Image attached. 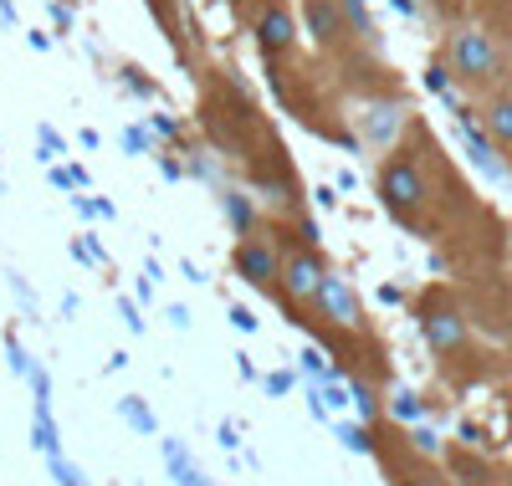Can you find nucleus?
Wrapping results in <instances>:
<instances>
[{"label": "nucleus", "mask_w": 512, "mask_h": 486, "mask_svg": "<svg viewBox=\"0 0 512 486\" xmlns=\"http://www.w3.org/2000/svg\"><path fill=\"white\" fill-rule=\"evenodd\" d=\"M47 471H52V481H57V486H93V481H88V471H82L77 461H67V456H52V461H47Z\"/></svg>", "instance_id": "aec40b11"}, {"label": "nucleus", "mask_w": 512, "mask_h": 486, "mask_svg": "<svg viewBox=\"0 0 512 486\" xmlns=\"http://www.w3.org/2000/svg\"><path fill=\"white\" fill-rule=\"evenodd\" d=\"M0 21H6V26H16V6H11V0H0Z\"/></svg>", "instance_id": "ea45409f"}, {"label": "nucleus", "mask_w": 512, "mask_h": 486, "mask_svg": "<svg viewBox=\"0 0 512 486\" xmlns=\"http://www.w3.org/2000/svg\"><path fill=\"white\" fill-rule=\"evenodd\" d=\"M26 41H31L36 52H47V47H52V36H47V31H26Z\"/></svg>", "instance_id": "4c0bfd02"}, {"label": "nucleus", "mask_w": 512, "mask_h": 486, "mask_svg": "<svg viewBox=\"0 0 512 486\" xmlns=\"http://www.w3.org/2000/svg\"><path fill=\"white\" fill-rule=\"evenodd\" d=\"M344 21H349V36L374 41V21H369V11H364V0H344Z\"/></svg>", "instance_id": "4be33fe9"}, {"label": "nucleus", "mask_w": 512, "mask_h": 486, "mask_svg": "<svg viewBox=\"0 0 512 486\" xmlns=\"http://www.w3.org/2000/svg\"><path fill=\"white\" fill-rule=\"evenodd\" d=\"M205 128H210V139H216L226 154H246V144L262 134V118H256V108L236 93V87H210Z\"/></svg>", "instance_id": "7ed1b4c3"}, {"label": "nucleus", "mask_w": 512, "mask_h": 486, "mask_svg": "<svg viewBox=\"0 0 512 486\" xmlns=\"http://www.w3.org/2000/svg\"><path fill=\"white\" fill-rule=\"evenodd\" d=\"M318 318L328 323V328H338V333H349V328H364V302H359V292L344 282V277H323V287H318Z\"/></svg>", "instance_id": "423d86ee"}, {"label": "nucleus", "mask_w": 512, "mask_h": 486, "mask_svg": "<svg viewBox=\"0 0 512 486\" xmlns=\"http://www.w3.org/2000/svg\"><path fill=\"white\" fill-rule=\"evenodd\" d=\"M446 72L472 93H497L512 77V57L492 26H456L446 41Z\"/></svg>", "instance_id": "f257e3e1"}, {"label": "nucleus", "mask_w": 512, "mask_h": 486, "mask_svg": "<svg viewBox=\"0 0 512 486\" xmlns=\"http://www.w3.org/2000/svg\"><path fill=\"white\" fill-rule=\"evenodd\" d=\"M410 446H415L420 456H441V440H436L431 430H425V425H415V430H410Z\"/></svg>", "instance_id": "b1692460"}, {"label": "nucleus", "mask_w": 512, "mask_h": 486, "mask_svg": "<svg viewBox=\"0 0 512 486\" xmlns=\"http://www.w3.org/2000/svg\"><path fill=\"white\" fill-rule=\"evenodd\" d=\"M405 486H456V481H446V476H441V471H431V466H415Z\"/></svg>", "instance_id": "a878e982"}, {"label": "nucleus", "mask_w": 512, "mask_h": 486, "mask_svg": "<svg viewBox=\"0 0 512 486\" xmlns=\"http://www.w3.org/2000/svg\"><path fill=\"white\" fill-rule=\"evenodd\" d=\"M236 369H241V379H262V374H256V364H251V353H236Z\"/></svg>", "instance_id": "e433bc0d"}, {"label": "nucleus", "mask_w": 512, "mask_h": 486, "mask_svg": "<svg viewBox=\"0 0 512 486\" xmlns=\"http://www.w3.org/2000/svg\"><path fill=\"white\" fill-rule=\"evenodd\" d=\"M497 486H502V476H497Z\"/></svg>", "instance_id": "37998d69"}, {"label": "nucleus", "mask_w": 512, "mask_h": 486, "mask_svg": "<svg viewBox=\"0 0 512 486\" xmlns=\"http://www.w3.org/2000/svg\"><path fill=\"white\" fill-rule=\"evenodd\" d=\"M323 277H328L323 256L297 246V251L282 261V277H277V287H282V297H287L292 307H303V302H318V287H323Z\"/></svg>", "instance_id": "39448f33"}, {"label": "nucleus", "mask_w": 512, "mask_h": 486, "mask_svg": "<svg viewBox=\"0 0 512 486\" xmlns=\"http://www.w3.org/2000/svg\"><path fill=\"white\" fill-rule=\"evenodd\" d=\"M333 430H338V446H344V451H354V456H374V451H379V446H374V435H369V425L338 420Z\"/></svg>", "instance_id": "dca6fc26"}, {"label": "nucleus", "mask_w": 512, "mask_h": 486, "mask_svg": "<svg viewBox=\"0 0 512 486\" xmlns=\"http://www.w3.org/2000/svg\"><path fill=\"white\" fill-rule=\"evenodd\" d=\"M118 420L128 425V430H139V435H154L159 425H154V410L139 400V394H123V400H118Z\"/></svg>", "instance_id": "2eb2a0df"}, {"label": "nucleus", "mask_w": 512, "mask_h": 486, "mask_svg": "<svg viewBox=\"0 0 512 486\" xmlns=\"http://www.w3.org/2000/svg\"><path fill=\"white\" fill-rule=\"evenodd\" d=\"M446 466H451V476H456L461 486H497V471H492L482 456H472V451H451Z\"/></svg>", "instance_id": "ddd939ff"}, {"label": "nucleus", "mask_w": 512, "mask_h": 486, "mask_svg": "<svg viewBox=\"0 0 512 486\" xmlns=\"http://www.w3.org/2000/svg\"><path fill=\"white\" fill-rule=\"evenodd\" d=\"M6 353H11V369H16L21 379H26V369H31V359H26V348H21V338H16V333L6 338Z\"/></svg>", "instance_id": "bb28decb"}, {"label": "nucleus", "mask_w": 512, "mask_h": 486, "mask_svg": "<svg viewBox=\"0 0 512 486\" xmlns=\"http://www.w3.org/2000/svg\"><path fill=\"white\" fill-rule=\"evenodd\" d=\"M420 415H425V405L415 400V394H410V389H400V394H395V400H390V420H395V425H415Z\"/></svg>", "instance_id": "412c9836"}, {"label": "nucleus", "mask_w": 512, "mask_h": 486, "mask_svg": "<svg viewBox=\"0 0 512 486\" xmlns=\"http://www.w3.org/2000/svg\"><path fill=\"white\" fill-rule=\"evenodd\" d=\"M123 144L134 149V154H144V149H149V128H128V134H123Z\"/></svg>", "instance_id": "72a5a7b5"}, {"label": "nucleus", "mask_w": 512, "mask_h": 486, "mask_svg": "<svg viewBox=\"0 0 512 486\" xmlns=\"http://www.w3.org/2000/svg\"><path fill=\"white\" fill-rule=\"evenodd\" d=\"M118 313H123V323H128V333H144V318H139V302H118Z\"/></svg>", "instance_id": "c85d7f7f"}, {"label": "nucleus", "mask_w": 512, "mask_h": 486, "mask_svg": "<svg viewBox=\"0 0 512 486\" xmlns=\"http://www.w3.org/2000/svg\"><path fill=\"white\" fill-rule=\"evenodd\" d=\"M159 451H164V471H169V481H175V486H216V481H210V476L190 461V446H185V440L169 435V440H159Z\"/></svg>", "instance_id": "f8f14e48"}, {"label": "nucleus", "mask_w": 512, "mask_h": 486, "mask_svg": "<svg viewBox=\"0 0 512 486\" xmlns=\"http://www.w3.org/2000/svg\"><path fill=\"white\" fill-rule=\"evenodd\" d=\"M149 11H159V26L169 31V41L180 36V26H175V0H149Z\"/></svg>", "instance_id": "393cba45"}, {"label": "nucleus", "mask_w": 512, "mask_h": 486, "mask_svg": "<svg viewBox=\"0 0 512 486\" xmlns=\"http://www.w3.org/2000/svg\"><path fill=\"white\" fill-rule=\"evenodd\" d=\"M297 241H303V251H318V226L313 220H297Z\"/></svg>", "instance_id": "2f4dec72"}, {"label": "nucleus", "mask_w": 512, "mask_h": 486, "mask_svg": "<svg viewBox=\"0 0 512 486\" xmlns=\"http://www.w3.org/2000/svg\"><path fill=\"white\" fill-rule=\"evenodd\" d=\"M31 446L41 451V456H62V430H57V420H52V410H31Z\"/></svg>", "instance_id": "4468645a"}, {"label": "nucleus", "mask_w": 512, "mask_h": 486, "mask_svg": "<svg viewBox=\"0 0 512 486\" xmlns=\"http://www.w3.org/2000/svg\"><path fill=\"white\" fill-rule=\"evenodd\" d=\"M303 21L323 52H344L349 47V21H344V0H303Z\"/></svg>", "instance_id": "0eeeda50"}, {"label": "nucleus", "mask_w": 512, "mask_h": 486, "mask_svg": "<svg viewBox=\"0 0 512 486\" xmlns=\"http://www.w3.org/2000/svg\"><path fill=\"white\" fill-rule=\"evenodd\" d=\"M303 374H308L313 384H333V379H338V369L328 364L323 348H303Z\"/></svg>", "instance_id": "6ab92c4d"}, {"label": "nucleus", "mask_w": 512, "mask_h": 486, "mask_svg": "<svg viewBox=\"0 0 512 486\" xmlns=\"http://www.w3.org/2000/svg\"><path fill=\"white\" fill-rule=\"evenodd\" d=\"M379 200L400 226H420L425 210H431L436 190H431V174H425L415 149H395L390 159L379 164Z\"/></svg>", "instance_id": "f03ea898"}, {"label": "nucleus", "mask_w": 512, "mask_h": 486, "mask_svg": "<svg viewBox=\"0 0 512 486\" xmlns=\"http://www.w3.org/2000/svg\"><path fill=\"white\" fill-rule=\"evenodd\" d=\"M149 128H154V134H164V139H175V134H180V123H175V118H164V113H149Z\"/></svg>", "instance_id": "7c9ffc66"}, {"label": "nucleus", "mask_w": 512, "mask_h": 486, "mask_svg": "<svg viewBox=\"0 0 512 486\" xmlns=\"http://www.w3.org/2000/svg\"><path fill=\"white\" fill-rule=\"evenodd\" d=\"M420 333H425V343H431L441 359H461L466 353V343H472V328H466V313L456 307V297L451 292H425V302H420Z\"/></svg>", "instance_id": "20e7f679"}, {"label": "nucleus", "mask_w": 512, "mask_h": 486, "mask_svg": "<svg viewBox=\"0 0 512 486\" xmlns=\"http://www.w3.org/2000/svg\"><path fill=\"white\" fill-rule=\"evenodd\" d=\"M364 139L369 144H390L400 128H405V103H390V98H374V103H364Z\"/></svg>", "instance_id": "9b49d317"}, {"label": "nucleus", "mask_w": 512, "mask_h": 486, "mask_svg": "<svg viewBox=\"0 0 512 486\" xmlns=\"http://www.w3.org/2000/svg\"><path fill=\"white\" fill-rule=\"evenodd\" d=\"M349 405L359 410V425L379 415V394H374V384H369V379H359V374L349 379Z\"/></svg>", "instance_id": "a211bd4d"}, {"label": "nucleus", "mask_w": 512, "mask_h": 486, "mask_svg": "<svg viewBox=\"0 0 512 486\" xmlns=\"http://www.w3.org/2000/svg\"><path fill=\"white\" fill-rule=\"evenodd\" d=\"M431 6H436V11H461L466 0H431Z\"/></svg>", "instance_id": "a19ab883"}, {"label": "nucleus", "mask_w": 512, "mask_h": 486, "mask_svg": "<svg viewBox=\"0 0 512 486\" xmlns=\"http://www.w3.org/2000/svg\"><path fill=\"white\" fill-rule=\"evenodd\" d=\"M216 440H221V451H236V446H241V435H236V425H231V420H221Z\"/></svg>", "instance_id": "473e14b6"}, {"label": "nucleus", "mask_w": 512, "mask_h": 486, "mask_svg": "<svg viewBox=\"0 0 512 486\" xmlns=\"http://www.w3.org/2000/svg\"><path fill=\"white\" fill-rule=\"evenodd\" d=\"M425 87H431V93H446V87H451V72H446V67L436 62L431 72H425Z\"/></svg>", "instance_id": "c756f323"}, {"label": "nucleus", "mask_w": 512, "mask_h": 486, "mask_svg": "<svg viewBox=\"0 0 512 486\" xmlns=\"http://www.w3.org/2000/svg\"><path fill=\"white\" fill-rule=\"evenodd\" d=\"M169 323H175V328L185 333V328H190V307H180V302H175V307H169Z\"/></svg>", "instance_id": "c9c22d12"}, {"label": "nucleus", "mask_w": 512, "mask_h": 486, "mask_svg": "<svg viewBox=\"0 0 512 486\" xmlns=\"http://www.w3.org/2000/svg\"><path fill=\"white\" fill-rule=\"evenodd\" d=\"M395 11H405V16H410V11H415V0H395Z\"/></svg>", "instance_id": "79ce46f5"}, {"label": "nucleus", "mask_w": 512, "mask_h": 486, "mask_svg": "<svg viewBox=\"0 0 512 486\" xmlns=\"http://www.w3.org/2000/svg\"><path fill=\"white\" fill-rule=\"evenodd\" d=\"M482 134H487L492 149H507L512 154V87L487 93V103H482Z\"/></svg>", "instance_id": "9d476101"}, {"label": "nucleus", "mask_w": 512, "mask_h": 486, "mask_svg": "<svg viewBox=\"0 0 512 486\" xmlns=\"http://www.w3.org/2000/svg\"><path fill=\"white\" fill-rule=\"evenodd\" d=\"M262 389H267V394H287V389H292V374H287V369H272V374H262Z\"/></svg>", "instance_id": "cd10ccee"}, {"label": "nucleus", "mask_w": 512, "mask_h": 486, "mask_svg": "<svg viewBox=\"0 0 512 486\" xmlns=\"http://www.w3.org/2000/svg\"><path fill=\"white\" fill-rule=\"evenodd\" d=\"M231 267H236V277H246L251 287H262V292H282L272 277H277V251L262 241V236H246L236 251H231Z\"/></svg>", "instance_id": "6e6552de"}, {"label": "nucleus", "mask_w": 512, "mask_h": 486, "mask_svg": "<svg viewBox=\"0 0 512 486\" xmlns=\"http://www.w3.org/2000/svg\"><path fill=\"white\" fill-rule=\"evenodd\" d=\"M221 205H226V215H231V226H236L241 236H251V226H256L251 195H241V190H226V195H221Z\"/></svg>", "instance_id": "f3484780"}, {"label": "nucleus", "mask_w": 512, "mask_h": 486, "mask_svg": "<svg viewBox=\"0 0 512 486\" xmlns=\"http://www.w3.org/2000/svg\"><path fill=\"white\" fill-rule=\"evenodd\" d=\"M52 185L57 190H88V169L72 164V169H52Z\"/></svg>", "instance_id": "5701e85b"}, {"label": "nucleus", "mask_w": 512, "mask_h": 486, "mask_svg": "<svg viewBox=\"0 0 512 486\" xmlns=\"http://www.w3.org/2000/svg\"><path fill=\"white\" fill-rule=\"evenodd\" d=\"M256 47H262L272 62L297 47V21H292L287 6H277V0H267V6L256 11Z\"/></svg>", "instance_id": "1a4fd4ad"}, {"label": "nucleus", "mask_w": 512, "mask_h": 486, "mask_svg": "<svg viewBox=\"0 0 512 486\" xmlns=\"http://www.w3.org/2000/svg\"><path fill=\"white\" fill-rule=\"evenodd\" d=\"M93 215H103V220H113L118 210H113V200H93Z\"/></svg>", "instance_id": "58836bf2"}, {"label": "nucleus", "mask_w": 512, "mask_h": 486, "mask_svg": "<svg viewBox=\"0 0 512 486\" xmlns=\"http://www.w3.org/2000/svg\"><path fill=\"white\" fill-rule=\"evenodd\" d=\"M231 323H236L241 333H256V318H251V307H231Z\"/></svg>", "instance_id": "f704fd0d"}]
</instances>
